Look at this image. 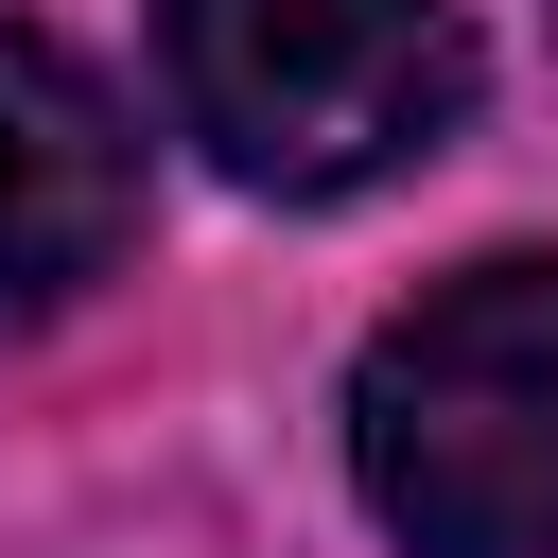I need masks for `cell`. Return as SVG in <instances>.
Returning a JSON list of instances; mask_svg holds the SVG:
<instances>
[{
  "label": "cell",
  "mask_w": 558,
  "mask_h": 558,
  "mask_svg": "<svg viewBox=\"0 0 558 558\" xmlns=\"http://www.w3.org/2000/svg\"><path fill=\"white\" fill-rule=\"evenodd\" d=\"M349 471L418 558H558V244L453 262L349 366Z\"/></svg>",
  "instance_id": "1"
},
{
  "label": "cell",
  "mask_w": 558,
  "mask_h": 558,
  "mask_svg": "<svg viewBox=\"0 0 558 558\" xmlns=\"http://www.w3.org/2000/svg\"><path fill=\"white\" fill-rule=\"evenodd\" d=\"M122 244H140V140H122V105L52 35L0 17V331L70 314Z\"/></svg>",
  "instance_id": "3"
},
{
  "label": "cell",
  "mask_w": 558,
  "mask_h": 558,
  "mask_svg": "<svg viewBox=\"0 0 558 558\" xmlns=\"http://www.w3.org/2000/svg\"><path fill=\"white\" fill-rule=\"evenodd\" d=\"M174 122L244 192H384L471 122V17L453 0H157Z\"/></svg>",
  "instance_id": "2"
}]
</instances>
